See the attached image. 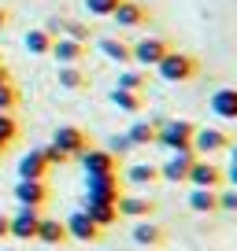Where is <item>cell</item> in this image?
I'll return each instance as SVG.
<instances>
[{
    "mask_svg": "<svg viewBox=\"0 0 237 251\" xmlns=\"http://www.w3.org/2000/svg\"><path fill=\"white\" fill-rule=\"evenodd\" d=\"M156 74L171 85H185V81H197L200 78V59L193 52H182V48H171L163 59L156 63Z\"/></svg>",
    "mask_w": 237,
    "mask_h": 251,
    "instance_id": "1",
    "label": "cell"
},
{
    "mask_svg": "<svg viewBox=\"0 0 237 251\" xmlns=\"http://www.w3.org/2000/svg\"><path fill=\"white\" fill-rule=\"evenodd\" d=\"M193 133H197V122L189 118H159V129H156V144L167 151H182L193 144Z\"/></svg>",
    "mask_w": 237,
    "mask_h": 251,
    "instance_id": "2",
    "label": "cell"
},
{
    "mask_svg": "<svg viewBox=\"0 0 237 251\" xmlns=\"http://www.w3.org/2000/svg\"><path fill=\"white\" fill-rule=\"evenodd\" d=\"M230 144H234V137H230L226 129H219V126H197L189 148H193V155L211 159V155H219V151H230Z\"/></svg>",
    "mask_w": 237,
    "mask_h": 251,
    "instance_id": "3",
    "label": "cell"
},
{
    "mask_svg": "<svg viewBox=\"0 0 237 251\" xmlns=\"http://www.w3.org/2000/svg\"><path fill=\"white\" fill-rule=\"evenodd\" d=\"M37 226H41V211L37 207H19L15 214H8V240L30 244L33 236H37Z\"/></svg>",
    "mask_w": 237,
    "mask_h": 251,
    "instance_id": "4",
    "label": "cell"
},
{
    "mask_svg": "<svg viewBox=\"0 0 237 251\" xmlns=\"http://www.w3.org/2000/svg\"><path fill=\"white\" fill-rule=\"evenodd\" d=\"M185 185H193V188H222V185H226V170H219L211 159H200L197 155V159H193V166H189Z\"/></svg>",
    "mask_w": 237,
    "mask_h": 251,
    "instance_id": "5",
    "label": "cell"
},
{
    "mask_svg": "<svg viewBox=\"0 0 237 251\" xmlns=\"http://www.w3.org/2000/svg\"><path fill=\"white\" fill-rule=\"evenodd\" d=\"M171 48H174V45H171L167 37H141V41H134V45H130V52H134V63H137V67H156V63L163 59Z\"/></svg>",
    "mask_w": 237,
    "mask_h": 251,
    "instance_id": "6",
    "label": "cell"
},
{
    "mask_svg": "<svg viewBox=\"0 0 237 251\" xmlns=\"http://www.w3.org/2000/svg\"><path fill=\"white\" fill-rule=\"evenodd\" d=\"M63 226H67V236H71L74 244H96V240H100V233H104L86 211H71L63 218Z\"/></svg>",
    "mask_w": 237,
    "mask_h": 251,
    "instance_id": "7",
    "label": "cell"
},
{
    "mask_svg": "<svg viewBox=\"0 0 237 251\" xmlns=\"http://www.w3.org/2000/svg\"><path fill=\"white\" fill-rule=\"evenodd\" d=\"M86 196L89 200H108V203H115V200L122 196L118 170L115 174H86Z\"/></svg>",
    "mask_w": 237,
    "mask_h": 251,
    "instance_id": "8",
    "label": "cell"
},
{
    "mask_svg": "<svg viewBox=\"0 0 237 251\" xmlns=\"http://www.w3.org/2000/svg\"><path fill=\"white\" fill-rule=\"evenodd\" d=\"M52 144L63 151L67 159H78L82 151L89 148V137H86V129H82V126H59V129L52 133Z\"/></svg>",
    "mask_w": 237,
    "mask_h": 251,
    "instance_id": "9",
    "label": "cell"
},
{
    "mask_svg": "<svg viewBox=\"0 0 237 251\" xmlns=\"http://www.w3.org/2000/svg\"><path fill=\"white\" fill-rule=\"evenodd\" d=\"M193 148H182V151H171V159H167L163 166H159V181H167V185H185V177H189V166H193Z\"/></svg>",
    "mask_w": 237,
    "mask_h": 251,
    "instance_id": "10",
    "label": "cell"
},
{
    "mask_svg": "<svg viewBox=\"0 0 237 251\" xmlns=\"http://www.w3.org/2000/svg\"><path fill=\"white\" fill-rule=\"evenodd\" d=\"M111 19H115L122 30H137V26H148L152 23V11H148V4H141V0H122Z\"/></svg>",
    "mask_w": 237,
    "mask_h": 251,
    "instance_id": "11",
    "label": "cell"
},
{
    "mask_svg": "<svg viewBox=\"0 0 237 251\" xmlns=\"http://www.w3.org/2000/svg\"><path fill=\"white\" fill-rule=\"evenodd\" d=\"M48 200H52L48 181H19L15 185V203L19 207H37V211H45Z\"/></svg>",
    "mask_w": 237,
    "mask_h": 251,
    "instance_id": "12",
    "label": "cell"
},
{
    "mask_svg": "<svg viewBox=\"0 0 237 251\" xmlns=\"http://www.w3.org/2000/svg\"><path fill=\"white\" fill-rule=\"evenodd\" d=\"M78 163L86 174H115L118 170V155H111L108 148H93V144L78 155Z\"/></svg>",
    "mask_w": 237,
    "mask_h": 251,
    "instance_id": "13",
    "label": "cell"
},
{
    "mask_svg": "<svg viewBox=\"0 0 237 251\" xmlns=\"http://www.w3.org/2000/svg\"><path fill=\"white\" fill-rule=\"evenodd\" d=\"M207 107H211V115L222 118V122H237V85L215 89L211 100H207Z\"/></svg>",
    "mask_w": 237,
    "mask_h": 251,
    "instance_id": "14",
    "label": "cell"
},
{
    "mask_svg": "<svg viewBox=\"0 0 237 251\" xmlns=\"http://www.w3.org/2000/svg\"><path fill=\"white\" fill-rule=\"evenodd\" d=\"M115 207H118V218H137V222H141V218H152V214L159 211L152 196H126V192L115 200Z\"/></svg>",
    "mask_w": 237,
    "mask_h": 251,
    "instance_id": "15",
    "label": "cell"
},
{
    "mask_svg": "<svg viewBox=\"0 0 237 251\" xmlns=\"http://www.w3.org/2000/svg\"><path fill=\"white\" fill-rule=\"evenodd\" d=\"M130 236H134V244H137V248H163V244H167V229L159 226V222H152V218L134 222Z\"/></svg>",
    "mask_w": 237,
    "mask_h": 251,
    "instance_id": "16",
    "label": "cell"
},
{
    "mask_svg": "<svg viewBox=\"0 0 237 251\" xmlns=\"http://www.w3.org/2000/svg\"><path fill=\"white\" fill-rule=\"evenodd\" d=\"M48 55H56L59 67H74V63H82L89 55V45H82V41H74V37H56V45H52Z\"/></svg>",
    "mask_w": 237,
    "mask_h": 251,
    "instance_id": "17",
    "label": "cell"
},
{
    "mask_svg": "<svg viewBox=\"0 0 237 251\" xmlns=\"http://www.w3.org/2000/svg\"><path fill=\"white\" fill-rule=\"evenodd\" d=\"M37 244H45V248H59V244H67L71 236H67V226L59 218H48V214H41V226H37V236H33Z\"/></svg>",
    "mask_w": 237,
    "mask_h": 251,
    "instance_id": "18",
    "label": "cell"
},
{
    "mask_svg": "<svg viewBox=\"0 0 237 251\" xmlns=\"http://www.w3.org/2000/svg\"><path fill=\"white\" fill-rule=\"evenodd\" d=\"M19 181H45L48 177V170H52V166L45 163V159H41V151L33 148V151H26V155H19Z\"/></svg>",
    "mask_w": 237,
    "mask_h": 251,
    "instance_id": "19",
    "label": "cell"
},
{
    "mask_svg": "<svg viewBox=\"0 0 237 251\" xmlns=\"http://www.w3.org/2000/svg\"><path fill=\"white\" fill-rule=\"evenodd\" d=\"M96 48H100L104 59L118 63V67H130V63H134V52H130V45L122 37H100V41H96Z\"/></svg>",
    "mask_w": 237,
    "mask_h": 251,
    "instance_id": "20",
    "label": "cell"
},
{
    "mask_svg": "<svg viewBox=\"0 0 237 251\" xmlns=\"http://www.w3.org/2000/svg\"><path fill=\"white\" fill-rule=\"evenodd\" d=\"M82 211H86L100 229H108V226H115V222H118V207H115V203H108V200H89V196H86Z\"/></svg>",
    "mask_w": 237,
    "mask_h": 251,
    "instance_id": "21",
    "label": "cell"
},
{
    "mask_svg": "<svg viewBox=\"0 0 237 251\" xmlns=\"http://www.w3.org/2000/svg\"><path fill=\"white\" fill-rule=\"evenodd\" d=\"M185 203L193 214H219V188H189Z\"/></svg>",
    "mask_w": 237,
    "mask_h": 251,
    "instance_id": "22",
    "label": "cell"
},
{
    "mask_svg": "<svg viewBox=\"0 0 237 251\" xmlns=\"http://www.w3.org/2000/svg\"><path fill=\"white\" fill-rule=\"evenodd\" d=\"M23 45H26V52H30V55H48V52H52V45H56V37L45 30V26H37V30H26Z\"/></svg>",
    "mask_w": 237,
    "mask_h": 251,
    "instance_id": "23",
    "label": "cell"
},
{
    "mask_svg": "<svg viewBox=\"0 0 237 251\" xmlns=\"http://www.w3.org/2000/svg\"><path fill=\"white\" fill-rule=\"evenodd\" d=\"M159 181V166L156 163H134V166H126V185H156Z\"/></svg>",
    "mask_w": 237,
    "mask_h": 251,
    "instance_id": "24",
    "label": "cell"
},
{
    "mask_svg": "<svg viewBox=\"0 0 237 251\" xmlns=\"http://www.w3.org/2000/svg\"><path fill=\"white\" fill-rule=\"evenodd\" d=\"M59 89H71V93H78V89H89V74L82 71V63H74V67H59Z\"/></svg>",
    "mask_w": 237,
    "mask_h": 251,
    "instance_id": "25",
    "label": "cell"
},
{
    "mask_svg": "<svg viewBox=\"0 0 237 251\" xmlns=\"http://www.w3.org/2000/svg\"><path fill=\"white\" fill-rule=\"evenodd\" d=\"M156 129H159V122H134L126 129V137L134 148H148V144H156Z\"/></svg>",
    "mask_w": 237,
    "mask_h": 251,
    "instance_id": "26",
    "label": "cell"
},
{
    "mask_svg": "<svg viewBox=\"0 0 237 251\" xmlns=\"http://www.w3.org/2000/svg\"><path fill=\"white\" fill-rule=\"evenodd\" d=\"M111 103L126 115H137L145 107V93H130V89H111Z\"/></svg>",
    "mask_w": 237,
    "mask_h": 251,
    "instance_id": "27",
    "label": "cell"
},
{
    "mask_svg": "<svg viewBox=\"0 0 237 251\" xmlns=\"http://www.w3.org/2000/svg\"><path fill=\"white\" fill-rule=\"evenodd\" d=\"M15 141H19V122H15V115L0 111V155H4Z\"/></svg>",
    "mask_w": 237,
    "mask_h": 251,
    "instance_id": "28",
    "label": "cell"
},
{
    "mask_svg": "<svg viewBox=\"0 0 237 251\" xmlns=\"http://www.w3.org/2000/svg\"><path fill=\"white\" fill-rule=\"evenodd\" d=\"M145 85H148V78H145L141 71H122V74H118V85H115V89H130V93H145Z\"/></svg>",
    "mask_w": 237,
    "mask_h": 251,
    "instance_id": "29",
    "label": "cell"
},
{
    "mask_svg": "<svg viewBox=\"0 0 237 251\" xmlns=\"http://www.w3.org/2000/svg\"><path fill=\"white\" fill-rule=\"evenodd\" d=\"M118 4H122V0H86V11L96 15V19H111Z\"/></svg>",
    "mask_w": 237,
    "mask_h": 251,
    "instance_id": "30",
    "label": "cell"
},
{
    "mask_svg": "<svg viewBox=\"0 0 237 251\" xmlns=\"http://www.w3.org/2000/svg\"><path fill=\"white\" fill-rule=\"evenodd\" d=\"M19 100H23V96H19V89H15V81H4V85H0V111H15L19 107Z\"/></svg>",
    "mask_w": 237,
    "mask_h": 251,
    "instance_id": "31",
    "label": "cell"
},
{
    "mask_svg": "<svg viewBox=\"0 0 237 251\" xmlns=\"http://www.w3.org/2000/svg\"><path fill=\"white\" fill-rule=\"evenodd\" d=\"M219 214H237V188L230 185L219 188Z\"/></svg>",
    "mask_w": 237,
    "mask_h": 251,
    "instance_id": "32",
    "label": "cell"
},
{
    "mask_svg": "<svg viewBox=\"0 0 237 251\" xmlns=\"http://www.w3.org/2000/svg\"><path fill=\"white\" fill-rule=\"evenodd\" d=\"M37 151H41V159H45L48 166H63V163H71V159H67L63 151L56 148V144H45V148H37Z\"/></svg>",
    "mask_w": 237,
    "mask_h": 251,
    "instance_id": "33",
    "label": "cell"
},
{
    "mask_svg": "<svg viewBox=\"0 0 237 251\" xmlns=\"http://www.w3.org/2000/svg\"><path fill=\"white\" fill-rule=\"evenodd\" d=\"M130 148H134V144H130V137H126V133H115V137L108 141V151H111V155H126Z\"/></svg>",
    "mask_w": 237,
    "mask_h": 251,
    "instance_id": "34",
    "label": "cell"
},
{
    "mask_svg": "<svg viewBox=\"0 0 237 251\" xmlns=\"http://www.w3.org/2000/svg\"><path fill=\"white\" fill-rule=\"evenodd\" d=\"M8 240V214H0V244Z\"/></svg>",
    "mask_w": 237,
    "mask_h": 251,
    "instance_id": "35",
    "label": "cell"
},
{
    "mask_svg": "<svg viewBox=\"0 0 237 251\" xmlns=\"http://www.w3.org/2000/svg\"><path fill=\"white\" fill-rule=\"evenodd\" d=\"M226 185L237 188V166H230V170H226Z\"/></svg>",
    "mask_w": 237,
    "mask_h": 251,
    "instance_id": "36",
    "label": "cell"
},
{
    "mask_svg": "<svg viewBox=\"0 0 237 251\" xmlns=\"http://www.w3.org/2000/svg\"><path fill=\"white\" fill-rule=\"evenodd\" d=\"M8 23H11V11H8V8H0V30H4Z\"/></svg>",
    "mask_w": 237,
    "mask_h": 251,
    "instance_id": "37",
    "label": "cell"
},
{
    "mask_svg": "<svg viewBox=\"0 0 237 251\" xmlns=\"http://www.w3.org/2000/svg\"><path fill=\"white\" fill-rule=\"evenodd\" d=\"M4 81H11V71L4 67V63H0V85H4Z\"/></svg>",
    "mask_w": 237,
    "mask_h": 251,
    "instance_id": "38",
    "label": "cell"
},
{
    "mask_svg": "<svg viewBox=\"0 0 237 251\" xmlns=\"http://www.w3.org/2000/svg\"><path fill=\"white\" fill-rule=\"evenodd\" d=\"M230 166H237V144H230Z\"/></svg>",
    "mask_w": 237,
    "mask_h": 251,
    "instance_id": "39",
    "label": "cell"
},
{
    "mask_svg": "<svg viewBox=\"0 0 237 251\" xmlns=\"http://www.w3.org/2000/svg\"><path fill=\"white\" fill-rule=\"evenodd\" d=\"M0 251H15V248H0Z\"/></svg>",
    "mask_w": 237,
    "mask_h": 251,
    "instance_id": "40",
    "label": "cell"
},
{
    "mask_svg": "<svg viewBox=\"0 0 237 251\" xmlns=\"http://www.w3.org/2000/svg\"><path fill=\"white\" fill-rule=\"evenodd\" d=\"M0 63H4V59H0Z\"/></svg>",
    "mask_w": 237,
    "mask_h": 251,
    "instance_id": "41",
    "label": "cell"
}]
</instances>
